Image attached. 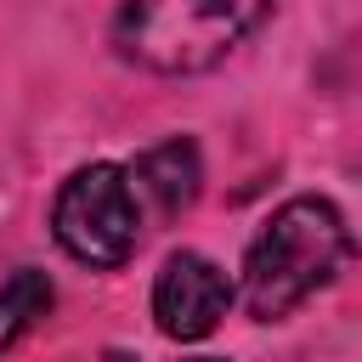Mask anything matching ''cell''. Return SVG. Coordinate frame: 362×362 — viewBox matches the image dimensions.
<instances>
[{"instance_id":"6da1fadb","label":"cell","mask_w":362,"mask_h":362,"mask_svg":"<svg viewBox=\"0 0 362 362\" xmlns=\"http://www.w3.org/2000/svg\"><path fill=\"white\" fill-rule=\"evenodd\" d=\"M351 226L345 215L317 198L300 192L283 209H272V221L255 232L249 255H243V305L255 322H277L288 317L300 300H311L317 288H328L339 277V266L351 260Z\"/></svg>"},{"instance_id":"7a4b0ae2","label":"cell","mask_w":362,"mask_h":362,"mask_svg":"<svg viewBox=\"0 0 362 362\" xmlns=\"http://www.w3.org/2000/svg\"><path fill=\"white\" fill-rule=\"evenodd\" d=\"M266 11L272 0H119L113 45L147 74H204L255 34Z\"/></svg>"},{"instance_id":"3957f363","label":"cell","mask_w":362,"mask_h":362,"mask_svg":"<svg viewBox=\"0 0 362 362\" xmlns=\"http://www.w3.org/2000/svg\"><path fill=\"white\" fill-rule=\"evenodd\" d=\"M51 232L79 266H96V272L124 266L141 238V204H136L130 175L119 164L74 170L51 204Z\"/></svg>"},{"instance_id":"277c9868","label":"cell","mask_w":362,"mask_h":362,"mask_svg":"<svg viewBox=\"0 0 362 362\" xmlns=\"http://www.w3.org/2000/svg\"><path fill=\"white\" fill-rule=\"evenodd\" d=\"M226 305H232V283L209 255L181 249L164 260V272L153 283V317L170 339H204L226 317Z\"/></svg>"},{"instance_id":"5b68a950","label":"cell","mask_w":362,"mask_h":362,"mask_svg":"<svg viewBox=\"0 0 362 362\" xmlns=\"http://www.w3.org/2000/svg\"><path fill=\"white\" fill-rule=\"evenodd\" d=\"M130 187H136V204L147 198V204H153V215L175 221V215H187V209L198 204L204 158H198V147H192L187 136H170V141H158V147H147V153L136 158Z\"/></svg>"},{"instance_id":"8992f818","label":"cell","mask_w":362,"mask_h":362,"mask_svg":"<svg viewBox=\"0 0 362 362\" xmlns=\"http://www.w3.org/2000/svg\"><path fill=\"white\" fill-rule=\"evenodd\" d=\"M45 311H51V283L40 272H11L0 288V351L17 345Z\"/></svg>"},{"instance_id":"52a82bcc","label":"cell","mask_w":362,"mask_h":362,"mask_svg":"<svg viewBox=\"0 0 362 362\" xmlns=\"http://www.w3.org/2000/svg\"><path fill=\"white\" fill-rule=\"evenodd\" d=\"M96 362H130V356H124V351H107V356H96Z\"/></svg>"},{"instance_id":"ba28073f","label":"cell","mask_w":362,"mask_h":362,"mask_svg":"<svg viewBox=\"0 0 362 362\" xmlns=\"http://www.w3.org/2000/svg\"><path fill=\"white\" fill-rule=\"evenodd\" d=\"M187 362H221V356H187Z\"/></svg>"}]
</instances>
